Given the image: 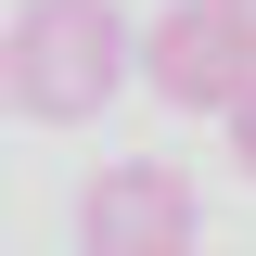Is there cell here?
Here are the masks:
<instances>
[{
	"mask_svg": "<svg viewBox=\"0 0 256 256\" xmlns=\"http://www.w3.org/2000/svg\"><path fill=\"white\" fill-rule=\"evenodd\" d=\"M128 77H141V26L116 0H26L0 26V102L26 128H90Z\"/></svg>",
	"mask_w": 256,
	"mask_h": 256,
	"instance_id": "1",
	"label": "cell"
},
{
	"mask_svg": "<svg viewBox=\"0 0 256 256\" xmlns=\"http://www.w3.org/2000/svg\"><path fill=\"white\" fill-rule=\"evenodd\" d=\"M192 230H205V205L166 154H116L77 192V256H192Z\"/></svg>",
	"mask_w": 256,
	"mask_h": 256,
	"instance_id": "2",
	"label": "cell"
},
{
	"mask_svg": "<svg viewBox=\"0 0 256 256\" xmlns=\"http://www.w3.org/2000/svg\"><path fill=\"white\" fill-rule=\"evenodd\" d=\"M141 90L180 102V116H230V102L256 90V52L230 38L218 0H166L154 26H141Z\"/></svg>",
	"mask_w": 256,
	"mask_h": 256,
	"instance_id": "3",
	"label": "cell"
},
{
	"mask_svg": "<svg viewBox=\"0 0 256 256\" xmlns=\"http://www.w3.org/2000/svg\"><path fill=\"white\" fill-rule=\"evenodd\" d=\"M218 128H230V166H244V180H256V90H244V102H230V116H218Z\"/></svg>",
	"mask_w": 256,
	"mask_h": 256,
	"instance_id": "4",
	"label": "cell"
},
{
	"mask_svg": "<svg viewBox=\"0 0 256 256\" xmlns=\"http://www.w3.org/2000/svg\"><path fill=\"white\" fill-rule=\"evenodd\" d=\"M218 13H230V38H244V52H256V0H218Z\"/></svg>",
	"mask_w": 256,
	"mask_h": 256,
	"instance_id": "5",
	"label": "cell"
}]
</instances>
